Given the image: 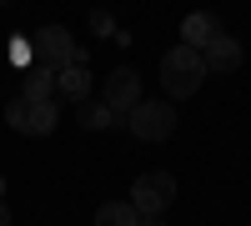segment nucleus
<instances>
[{"label":"nucleus","mask_w":251,"mask_h":226,"mask_svg":"<svg viewBox=\"0 0 251 226\" xmlns=\"http://www.w3.org/2000/svg\"><path fill=\"white\" fill-rule=\"evenodd\" d=\"M201 80H206V66H201V50L196 46H171L161 55V91L171 96V100H186V96H196L201 91Z\"/></svg>","instance_id":"obj_1"},{"label":"nucleus","mask_w":251,"mask_h":226,"mask_svg":"<svg viewBox=\"0 0 251 226\" xmlns=\"http://www.w3.org/2000/svg\"><path fill=\"white\" fill-rule=\"evenodd\" d=\"M126 126H131V136L136 141H166L176 131V106L171 100H136L131 111H126Z\"/></svg>","instance_id":"obj_2"},{"label":"nucleus","mask_w":251,"mask_h":226,"mask_svg":"<svg viewBox=\"0 0 251 226\" xmlns=\"http://www.w3.org/2000/svg\"><path fill=\"white\" fill-rule=\"evenodd\" d=\"M5 126L20 131V136H50L60 126V106H55V100H25V96H15L5 106Z\"/></svg>","instance_id":"obj_3"},{"label":"nucleus","mask_w":251,"mask_h":226,"mask_svg":"<svg viewBox=\"0 0 251 226\" xmlns=\"http://www.w3.org/2000/svg\"><path fill=\"white\" fill-rule=\"evenodd\" d=\"M126 201H131L141 216H166V206L176 201V176L171 171H141L131 181V196Z\"/></svg>","instance_id":"obj_4"},{"label":"nucleus","mask_w":251,"mask_h":226,"mask_svg":"<svg viewBox=\"0 0 251 226\" xmlns=\"http://www.w3.org/2000/svg\"><path fill=\"white\" fill-rule=\"evenodd\" d=\"M35 60H40V66H50V71H60V66H71V60H86V50L75 46V35H71L66 25H40V35H35Z\"/></svg>","instance_id":"obj_5"},{"label":"nucleus","mask_w":251,"mask_h":226,"mask_svg":"<svg viewBox=\"0 0 251 226\" xmlns=\"http://www.w3.org/2000/svg\"><path fill=\"white\" fill-rule=\"evenodd\" d=\"M100 100H106L116 116H126V111L141 100V75H136L131 66H116V71L106 75V96H100Z\"/></svg>","instance_id":"obj_6"},{"label":"nucleus","mask_w":251,"mask_h":226,"mask_svg":"<svg viewBox=\"0 0 251 226\" xmlns=\"http://www.w3.org/2000/svg\"><path fill=\"white\" fill-rule=\"evenodd\" d=\"M241 40L236 35H216L211 46H201V66H206V75H226V71H236L241 66Z\"/></svg>","instance_id":"obj_7"},{"label":"nucleus","mask_w":251,"mask_h":226,"mask_svg":"<svg viewBox=\"0 0 251 226\" xmlns=\"http://www.w3.org/2000/svg\"><path fill=\"white\" fill-rule=\"evenodd\" d=\"M55 96L71 100V106H80V100H91V66L86 60H71V66L55 71Z\"/></svg>","instance_id":"obj_8"},{"label":"nucleus","mask_w":251,"mask_h":226,"mask_svg":"<svg viewBox=\"0 0 251 226\" xmlns=\"http://www.w3.org/2000/svg\"><path fill=\"white\" fill-rule=\"evenodd\" d=\"M216 35H226V30H221V20H216L211 10H196V15H186V20H181V40H186V46H196V50H201V46H211Z\"/></svg>","instance_id":"obj_9"},{"label":"nucleus","mask_w":251,"mask_h":226,"mask_svg":"<svg viewBox=\"0 0 251 226\" xmlns=\"http://www.w3.org/2000/svg\"><path fill=\"white\" fill-rule=\"evenodd\" d=\"M20 96L25 100H55V71L35 60V66L25 71V80H20Z\"/></svg>","instance_id":"obj_10"},{"label":"nucleus","mask_w":251,"mask_h":226,"mask_svg":"<svg viewBox=\"0 0 251 226\" xmlns=\"http://www.w3.org/2000/svg\"><path fill=\"white\" fill-rule=\"evenodd\" d=\"M141 211L131 201H106V206H96V226H136Z\"/></svg>","instance_id":"obj_11"},{"label":"nucleus","mask_w":251,"mask_h":226,"mask_svg":"<svg viewBox=\"0 0 251 226\" xmlns=\"http://www.w3.org/2000/svg\"><path fill=\"white\" fill-rule=\"evenodd\" d=\"M80 126L86 131H106V126H116V111L106 100H80Z\"/></svg>","instance_id":"obj_12"},{"label":"nucleus","mask_w":251,"mask_h":226,"mask_svg":"<svg viewBox=\"0 0 251 226\" xmlns=\"http://www.w3.org/2000/svg\"><path fill=\"white\" fill-rule=\"evenodd\" d=\"M91 30H96V35H116V20H111L106 10H91Z\"/></svg>","instance_id":"obj_13"},{"label":"nucleus","mask_w":251,"mask_h":226,"mask_svg":"<svg viewBox=\"0 0 251 226\" xmlns=\"http://www.w3.org/2000/svg\"><path fill=\"white\" fill-rule=\"evenodd\" d=\"M30 50H35V46H25V40H15V46H10V55H15V66H25V60H30Z\"/></svg>","instance_id":"obj_14"},{"label":"nucleus","mask_w":251,"mask_h":226,"mask_svg":"<svg viewBox=\"0 0 251 226\" xmlns=\"http://www.w3.org/2000/svg\"><path fill=\"white\" fill-rule=\"evenodd\" d=\"M136 226H166V221H161V216H141Z\"/></svg>","instance_id":"obj_15"},{"label":"nucleus","mask_w":251,"mask_h":226,"mask_svg":"<svg viewBox=\"0 0 251 226\" xmlns=\"http://www.w3.org/2000/svg\"><path fill=\"white\" fill-rule=\"evenodd\" d=\"M0 226H10V211H5V201H0Z\"/></svg>","instance_id":"obj_16"},{"label":"nucleus","mask_w":251,"mask_h":226,"mask_svg":"<svg viewBox=\"0 0 251 226\" xmlns=\"http://www.w3.org/2000/svg\"><path fill=\"white\" fill-rule=\"evenodd\" d=\"M0 201H5V176H0Z\"/></svg>","instance_id":"obj_17"},{"label":"nucleus","mask_w":251,"mask_h":226,"mask_svg":"<svg viewBox=\"0 0 251 226\" xmlns=\"http://www.w3.org/2000/svg\"><path fill=\"white\" fill-rule=\"evenodd\" d=\"M0 5H10V0H0Z\"/></svg>","instance_id":"obj_18"}]
</instances>
